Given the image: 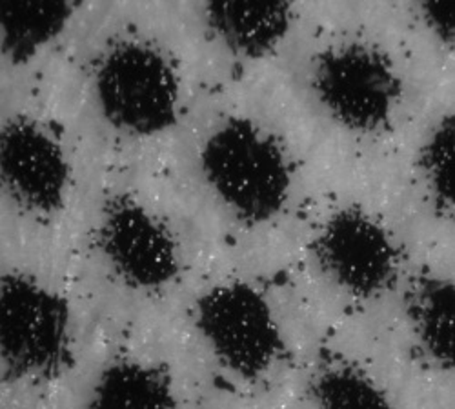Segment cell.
<instances>
[{
    "mask_svg": "<svg viewBox=\"0 0 455 409\" xmlns=\"http://www.w3.org/2000/svg\"><path fill=\"white\" fill-rule=\"evenodd\" d=\"M203 168L217 193L246 220L274 216L288 197L290 173L279 146L248 121H230L206 142Z\"/></svg>",
    "mask_w": 455,
    "mask_h": 409,
    "instance_id": "6da1fadb",
    "label": "cell"
},
{
    "mask_svg": "<svg viewBox=\"0 0 455 409\" xmlns=\"http://www.w3.org/2000/svg\"><path fill=\"white\" fill-rule=\"evenodd\" d=\"M104 115L123 130L149 135L175 122L177 83L168 62L142 44L111 50L97 71Z\"/></svg>",
    "mask_w": 455,
    "mask_h": 409,
    "instance_id": "7a4b0ae2",
    "label": "cell"
},
{
    "mask_svg": "<svg viewBox=\"0 0 455 409\" xmlns=\"http://www.w3.org/2000/svg\"><path fill=\"white\" fill-rule=\"evenodd\" d=\"M68 306L29 280L6 277L0 293V348L6 375L52 374L66 351Z\"/></svg>",
    "mask_w": 455,
    "mask_h": 409,
    "instance_id": "3957f363",
    "label": "cell"
},
{
    "mask_svg": "<svg viewBox=\"0 0 455 409\" xmlns=\"http://www.w3.org/2000/svg\"><path fill=\"white\" fill-rule=\"evenodd\" d=\"M197 324L217 355L244 377L259 375L279 350V331L267 301L244 284L206 295Z\"/></svg>",
    "mask_w": 455,
    "mask_h": 409,
    "instance_id": "277c9868",
    "label": "cell"
},
{
    "mask_svg": "<svg viewBox=\"0 0 455 409\" xmlns=\"http://www.w3.org/2000/svg\"><path fill=\"white\" fill-rule=\"evenodd\" d=\"M315 90L339 121L370 131L388 119L401 86L381 53L350 46L321 59Z\"/></svg>",
    "mask_w": 455,
    "mask_h": 409,
    "instance_id": "5b68a950",
    "label": "cell"
},
{
    "mask_svg": "<svg viewBox=\"0 0 455 409\" xmlns=\"http://www.w3.org/2000/svg\"><path fill=\"white\" fill-rule=\"evenodd\" d=\"M317 251L326 268L359 295L381 289L394 270V251L387 233L357 211L331 218Z\"/></svg>",
    "mask_w": 455,
    "mask_h": 409,
    "instance_id": "8992f818",
    "label": "cell"
},
{
    "mask_svg": "<svg viewBox=\"0 0 455 409\" xmlns=\"http://www.w3.org/2000/svg\"><path fill=\"white\" fill-rule=\"evenodd\" d=\"M4 182L31 208L53 211L62 204L68 164L44 131L28 122L10 124L0 140Z\"/></svg>",
    "mask_w": 455,
    "mask_h": 409,
    "instance_id": "52a82bcc",
    "label": "cell"
},
{
    "mask_svg": "<svg viewBox=\"0 0 455 409\" xmlns=\"http://www.w3.org/2000/svg\"><path fill=\"white\" fill-rule=\"evenodd\" d=\"M102 240L111 263L137 286H161L177 271L173 242L139 206L128 204L113 211Z\"/></svg>",
    "mask_w": 455,
    "mask_h": 409,
    "instance_id": "ba28073f",
    "label": "cell"
},
{
    "mask_svg": "<svg viewBox=\"0 0 455 409\" xmlns=\"http://www.w3.org/2000/svg\"><path fill=\"white\" fill-rule=\"evenodd\" d=\"M290 10L284 3H212L206 15L210 26L234 50L260 55L284 36Z\"/></svg>",
    "mask_w": 455,
    "mask_h": 409,
    "instance_id": "9c48e42d",
    "label": "cell"
},
{
    "mask_svg": "<svg viewBox=\"0 0 455 409\" xmlns=\"http://www.w3.org/2000/svg\"><path fill=\"white\" fill-rule=\"evenodd\" d=\"M71 12L68 3H0L4 55L28 60L62 31Z\"/></svg>",
    "mask_w": 455,
    "mask_h": 409,
    "instance_id": "30bf717a",
    "label": "cell"
},
{
    "mask_svg": "<svg viewBox=\"0 0 455 409\" xmlns=\"http://www.w3.org/2000/svg\"><path fill=\"white\" fill-rule=\"evenodd\" d=\"M92 405H135V407H170L175 405L168 382L157 371L133 364L109 367L102 375Z\"/></svg>",
    "mask_w": 455,
    "mask_h": 409,
    "instance_id": "8fae6325",
    "label": "cell"
},
{
    "mask_svg": "<svg viewBox=\"0 0 455 409\" xmlns=\"http://www.w3.org/2000/svg\"><path fill=\"white\" fill-rule=\"evenodd\" d=\"M453 308L455 293L451 282L427 284L417 303L421 337L432 357L446 367L451 366L453 355Z\"/></svg>",
    "mask_w": 455,
    "mask_h": 409,
    "instance_id": "7c38bea8",
    "label": "cell"
},
{
    "mask_svg": "<svg viewBox=\"0 0 455 409\" xmlns=\"http://www.w3.org/2000/svg\"><path fill=\"white\" fill-rule=\"evenodd\" d=\"M314 397L321 405H388L385 393L355 371H331L314 386Z\"/></svg>",
    "mask_w": 455,
    "mask_h": 409,
    "instance_id": "4fadbf2b",
    "label": "cell"
},
{
    "mask_svg": "<svg viewBox=\"0 0 455 409\" xmlns=\"http://www.w3.org/2000/svg\"><path fill=\"white\" fill-rule=\"evenodd\" d=\"M451 153H453V119L446 117L432 135L425 150V166L430 175L437 201L451 206Z\"/></svg>",
    "mask_w": 455,
    "mask_h": 409,
    "instance_id": "5bb4252c",
    "label": "cell"
},
{
    "mask_svg": "<svg viewBox=\"0 0 455 409\" xmlns=\"http://www.w3.org/2000/svg\"><path fill=\"white\" fill-rule=\"evenodd\" d=\"M421 12L428 24L441 35L448 44L453 39V6L446 3H425L421 4Z\"/></svg>",
    "mask_w": 455,
    "mask_h": 409,
    "instance_id": "9a60e30c",
    "label": "cell"
}]
</instances>
